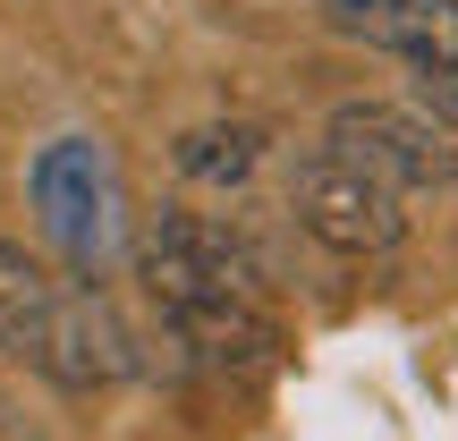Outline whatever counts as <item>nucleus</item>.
Returning a JSON list of instances; mask_svg holds the SVG:
<instances>
[{
	"mask_svg": "<svg viewBox=\"0 0 458 441\" xmlns=\"http://www.w3.org/2000/svg\"><path fill=\"white\" fill-rule=\"evenodd\" d=\"M323 17L408 68H458V0H323Z\"/></svg>",
	"mask_w": 458,
	"mask_h": 441,
	"instance_id": "nucleus-7",
	"label": "nucleus"
},
{
	"mask_svg": "<svg viewBox=\"0 0 458 441\" xmlns=\"http://www.w3.org/2000/svg\"><path fill=\"white\" fill-rule=\"evenodd\" d=\"M323 145L340 162H357L365 179H382L391 196H450L458 187V145L433 128L416 102H340L323 119Z\"/></svg>",
	"mask_w": 458,
	"mask_h": 441,
	"instance_id": "nucleus-3",
	"label": "nucleus"
},
{
	"mask_svg": "<svg viewBox=\"0 0 458 441\" xmlns=\"http://www.w3.org/2000/svg\"><path fill=\"white\" fill-rule=\"evenodd\" d=\"M60 297H68V280L51 272L43 255H26L17 238H0V357L34 365V348H43Z\"/></svg>",
	"mask_w": 458,
	"mask_h": 441,
	"instance_id": "nucleus-9",
	"label": "nucleus"
},
{
	"mask_svg": "<svg viewBox=\"0 0 458 441\" xmlns=\"http://www.w3.org/2000/svg\"><path fill=\"white\" fill-rule=\"evenodd\" d=\"M289 221L306 229L323 255H340V263H382V255H399V246L416 238L408 196H391L382 179H365V170L340 162L331 145H314V153L289 162Z\"/></svg>",
	"mask_w": 458,
	"mask_h": 441,
	"instance_id": "nucleus-2",
	"label": "nucleus"
},
{
	"mask_svg": "<svg viewBox=\"0 0 458 441\" xmlns=\"http://www.w3.org/2000/svg\"><path fill=\"white\" fill-rule=\"evenodd\" d=\"M272 162V128L263 119H196V128L170 136V170L179 187H204V196H246Z\"/></svg>",
	"mask_w": 458,
	"mask_h": 441,
	"instance_id": "nucleus-8",
	"label": "nucleus"
},
{
	"mask_svg": "<svg viewBox=\"0 0 458 441\" xmlns=\"http://www.w3.org/2000/svg\"><path fill=\"white\" fill-rule=\"evenodd\" d=\"M34 374L60 382V391H111V382L136 374V340L94 289H68L51 331H43V348H34Z\"/></svg>",
	"mask_w": 458,
	"mask_h": 441,
	"instance_id": "nucleus-5",
	"label": "nucleus"
},
{
	"mask_svg": "<svg viewBox=\"0 0 458 441\" xmlns=\"http://www.w3.org/2000/svg\"><path fill=\"white\" fill-rule=\"evenodd\" d=\"M0 441H51V433H43V425H26L17 408H0Z\"/></svg>",
	"mask_w": 458,
	"mask_h": 441,
	"instance_id": "nucleus-11",
	"label": "nucleus"
},
{
	"mask_svg": "<svg viewBox=\"0 0 458 441\" xmlns=\"http://www.w3.org/2000/svg\"><path fill=\"white\" fill-rule=\"evenodd\" d=\"M408 102L458 145V68H416V94H408Z\"/></svg>",
	"mask_w": 458,
	"mask_h": 441,
	"instance_id": "nucleus-10",
	"label": "nucleus"
},
{
	"mask_svg": "<svg viewBox=\"0 0 458 441\" xmlns=\"http://www.w3.org/2000/svg\"><path fill=\"white\" fill-rule=\"evenodd\" d=\"M162 331L187 374H213V382H263L289 357V331H280V314L263 297H213V306L162 314Z\"/></svg>",
	"mask_w": 458,
	"mask_h": 441,
	"instance_id": "nucleus-4",
	"label": "nucleus"
},
{
	"mask_svg": "<svg viewBox=\"0 0 458 441\" xmlns=\"http://www.w3.org/2000/svg\"><path fill=\"white\" fill-rule=\"evenodd\" d=\"M136 280L162 314L213 306V297H263V255L221 213H153L136 229Z\"/></svg>",
	"mask_w": 458,
	"mask_h": 441,
	"instance_id": "nucleus-1",
	"label": "nucleus"
},
{
	"mask_svg": "<svg viewBox=\"0 0 458 441\" xmlns=\"http://www.w3.org/2000/svg\"><path fill=\"white\" fill-rule=\"evenodd\" d=\"M34 187H43L51 238L77 263L102 272V255H111V170H102V153L85 145V136H60V145L43 153V170H34Z\"/></svg>",
	"mask_w": 458,
	"mask_h": 441,
	"instance_id": "nucleus-6",
	"label": "nucleus"
}]
</instances>
